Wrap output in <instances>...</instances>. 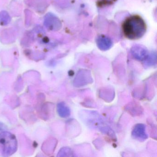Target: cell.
Returning a JSON list of instances; mask_svg holds the SVG:
<instances>
[{
  "label": "cell",
  "mask_w": 157,
  "mask_h": 157,
  "mask_svg": "<svg viewBox=\"0 0 157 157\" xmlns=\"http://www.w3.org/2000/svg\"><path fill=\"white\" fill-rule=\"evenodd\" d=\"M133 138L140 141H143L147 139L148 136L146 133V128L145 124H138L135 125L132 132Z\"/></svg>",
  "instance_id": "277c9868"
},
{
  "label": "cell",
  "mask_w": 157,
  "mask_h": 157,
  "mask_svg": "<svg viewBox=\"0 0 157 157\" xmlns=\"http://www.w3.org/2000/svg\"><path fill=\"white\" fill-rule=\"evenodd\" d=\"M18 144L14 135L3 131L0 134V147L3 156H10L16 152Z\"/></svg>",
  "instance_id": "7a4b0ae2"
},
{
  "label": "cell",
  "mask_w": 157,
  "mask_h": 157,
  "mask_svg": "<svg viewBox=\"0 0 157 157\" xmlns=\"http://www.w3.org/2000/svg\"><path fill=\"white\" fill-rule=\"evenodd\" d=\"M10 20V16H9V14L5 12L4 18L3 17L2 12L0 13V24L5 25L9 23L8 22H9Z\"/></svg>",
  "instance_id": "8992f818"
},
{
  "label": "cell",
  "mask_w": 157,
  "mask_h": 157,
  "mask_svg": "<svg viewBox=\"0 0 157 157\" xmlns=\"http://www.w3.org/2000/svg\"><path fill=\"white\" fill-rule=\"evenodd\" d=\"M3 129H4V127L2 125L0 124V134L2 132H3Z\"/></svg>",
  "instance_id": "ba28073f"
},
{
  "label": "cell",
  "mask_w": 157,
  "mask_h": 157,
  "mask_svg": "<svg viewBox=\"0 0 157 157\" xmlns=\"http://www.w3.org/2000/svg\"><path fill=\"white\" fill-rule=\"evenodd\" d=\"M57 110L60 117L66 118L70 115V109L64 102H60L58 104Z\"/></svg>",
  "instance_id": "5b68a950"
},
{
  "label": "cell",
  "mask_w": 157,
  "mask_h": 157,
  "mask_svg": "<svg viewBox=\"0 0 157 157\" xmlns=\"http://www.w3.org/2000/svg\"><path fill=\"white\" fill-rule=\"evenodd\" d=\"M71 153V150L67 147L61 149L59 152L58 156H69Z\"/></svg>",
  "instance_id": "52a82bcc"
},
{
  "label": "cell",
  "mask_w": 157,
  "mask_h": 157,
  "mask_svg": "<svg viewBox=\"0 0 157 157\" xmlns=\"http://www.w3.org/2000/svg\"><path fill=\"white\" fill-rule=\"evenodd\" d=\"M91 81L92 79L89 71L81 70L78 72L74 79V84L76 87H82L91 83Z\"/></svg>",
  "instance_id": "3957f363"
},
{
  "label": "cell",
  "mask_w": 157,
  "mask_h": 157,
  "mask_svg": "<svg viewBox=\"0 0 157 157\" xmlns=\"http://www.w3.org/2000/svg\"><path fill=\"white\" fill-rule=\"evenodd\" d=\"M121 30L127 39L137 40L142 38L146 34L147 24L140 15L133 14L129 15L123 21Z\"/></svg>",
  "instance_id": "6da1fadb"
}]
</instances>
